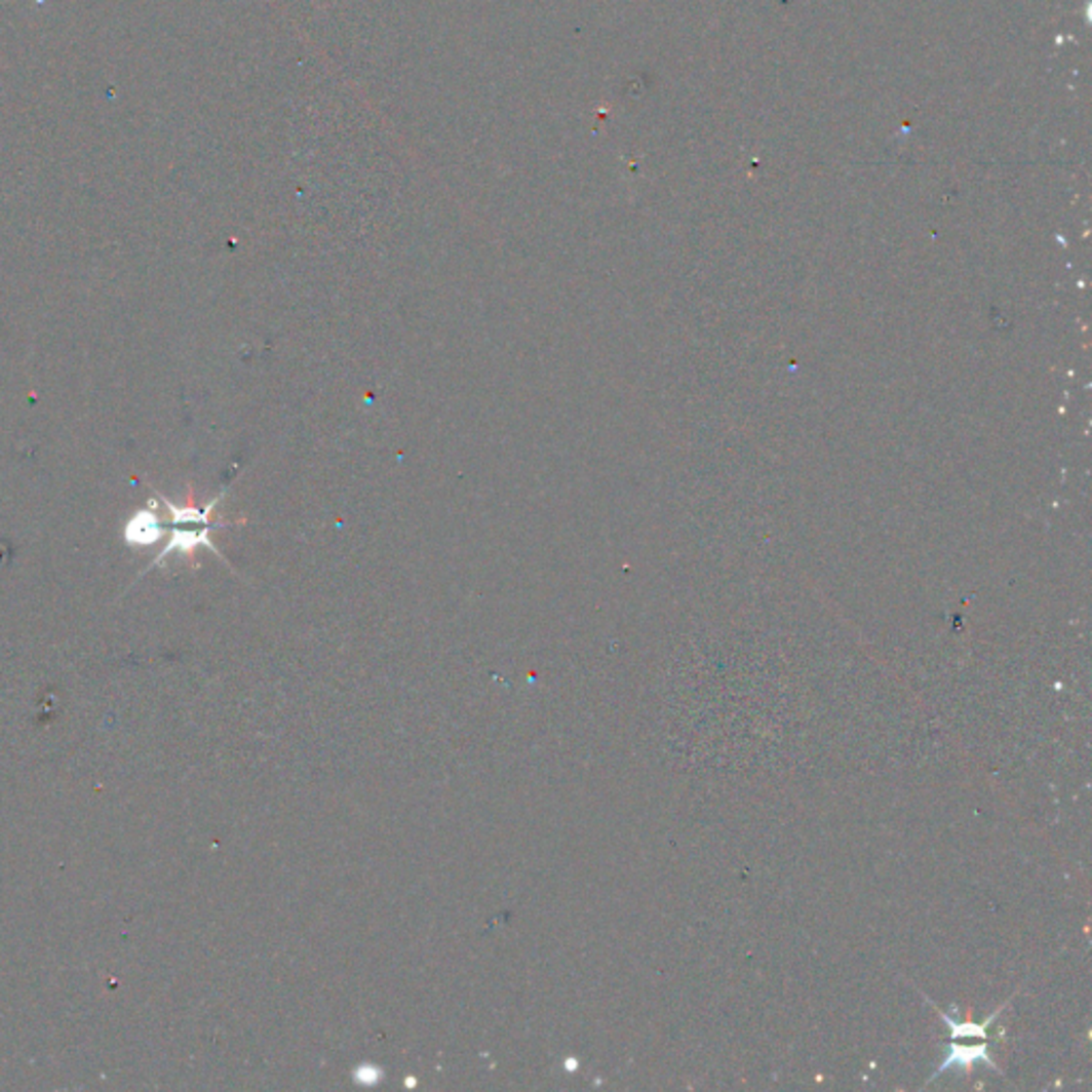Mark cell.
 <instances>
[{"mask_svg": "<svg viewBox=\"0 0 1092 1092\" xmlns=\"http://www.w3.org/2000/svg\"><path fill=\"white\" fill-rule=\"evenodd\" d=\"M165 536V525L158 516V502L150 500V506L136 510L124 525V542L128 546H152Z\"/></svg>", "mask_w": 1092, "mask_h": 1092, "instance_id": "7a4b0ae2", "label": "cell"}, {"mask_svg": "<svg viewBox=\"0 0 1092 1092\" xmlns=\"http://www.w3.org/2000/svg\"><path fill=\"white\" fill-rule=\"evenodd\" d=\"M975 1062H986L988 1067L997 1069V1064L992 1060V1054L988 1052V1044L981 1042L979 1046H959V1044H949V1054L947 1058L939 1064V1069L935 1071L933 1078H937L939 1074L947 1071L949 1067H973Z\"/></svg>", "mask_w": 1092, "mask_h": 1092, "instance_id": "3957f363", "label": "cell"}, {"mask_svg": "<svg viewBox=\"0 0 1092 1092\" xmlns=\"http://www.w3.org/2000/svg\"><path fill=\"white\" fill-rule=\"evenodd\" d=\"M1001 1009H1003V1007H999L997 1012H995L992 1016H988L986 1022H981V1024H975V1022H961V1020H956V1018H951V1016H947V1014H941V1018L947 1022V1026H949V1030H951V1040H967V1037H977V1040L986 1042V1040H988L986 1028H988V1026L995 1022V1018L1001 1014Z\"/></svg>", "mask_w": 1092, "mask_h": 1092, "instance_id": "277c9868", "label": "cell"}, {"mask_svg": "<svg viewBox=\"0 0 1092 1092\" xmlns=\"http://www.w3.org/2000/svg\"><path fill=\"white\" fill-rule=\"evenodd\" d=\"M223 498H225V491H223L221 496H216L205 508H199V506H178L171 500L158 496L162 508H165L169 512V516H171V534H169L165 549L160 551V555L152 561L150 568L162 566L171 555L190 557L199 549V546H207L209 551H213L218 557H221V551L216 549L211 538H209L211 530L221 528V525L211 523L209 514Z\"/></svg>", "mask_w": 1092, "mask_h": 1092, "instance_id": "6da1fadb", "label": "cell"}]
</instances>
